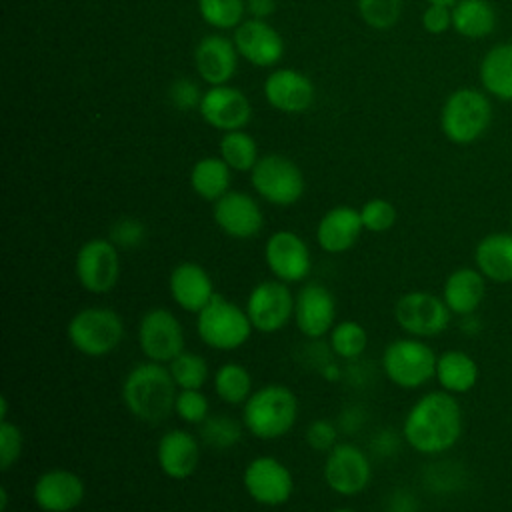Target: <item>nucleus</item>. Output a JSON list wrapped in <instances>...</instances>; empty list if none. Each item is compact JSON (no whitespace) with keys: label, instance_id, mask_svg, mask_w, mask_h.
Returning <instances> with one entry per match:
<instances>
[{"label":"nucleus","instance_id":"nucleus-19","mask_svg":"<svg viewBox=\"0 0 512 512\" xmlns=\"http://www.w3.org/2000/svg\"><path fill=\"white\" fill-rule=\"evenodd\" d=\"M168 292L172 302L190 314H198L214 296V282L208 270L192 260L178 262L168 276Z\"/></svg>","mask_w":512,"mask_h":512},{"label":"nucleus","instance_id":"nucleus-10","mask_svg":"<svg viewBox=\"0 0 512 512\" xmlns=\"http://www.w3.org/2000/svg\"><path fill=\"white\" fill-rule=\"evenodd\" d=\"M250 182L258 196L274 206H292L304 194V176L300 168L282 154L258 158L250 170Z\"/></svg>","mask_w":512,"mask_h":512},{"label":"nucleus","instance_id":"nucleus-14","mask_svg":"<svg viewBox=\"0 0 512 512\" xmlns=\"http://www.w3.org/2000/svg\"><path fill=\"white\" fill-rule=\"evenodd\" d=\"M242 486L256 504L276 508L292 498L294 476L282 460L262 454L246 464L242 472Z\"/></svg>","mask_w":512,"mask_h":512},{"label":"nucleus","instance_id":"nucleus-20","mask_svg":"<svg viewBox=\"0 0 512 512\" xmlns=\"http://www.w3.org/2000/svg\"><path fill=\"white\" fill-rule=\"evenodd\" d=\"M156 462L170 480L190 478L200 462V442L184 428L166 430L156 444Z\"/></svg>","mask_w":512,"mask_h":512},{"label":"nucleus","instance_id":"nucleus-7","mask_svg":"<svg viewBox=\"0 0 512 512\" xmlns=\"http://www.w3.org/2000/svg\"><path fill=\"white\" fill-rule=\"evenodd\" d=\"M438 354L422 338L402 336L386 344L382 352L384 376L402 390H416L428 384L436 372Z\"/></svg>","mask_w":512,"mask_h":512},{"label":"nucleus","instance_id":"nucleus-32","mask_svg":"<svg viewBox=\"0 0 512 512\" xmlns=\"http://www.w3.org/2000/svg\"><path fill=\"white\" fill-rule=\"evenodd\" d=\"M212 388L224 404L238 406L250 398L254 392V382L246 366L238 362H224L212 374Z\"/></svg>","mask_w":512,"mask_h":512},{"label":"nucleus","instance_id":"nucleus-29","mask_svg":"<svg viewBox=\"0 0 512 512\" xmlns=\"http://www.w3.org/2000/svg\"><path fill=\"white\" fill-rule=\"evenodd\" d=\"M478 78L488 96L512 102V42H498L486 50L478 66Z\"/></svg>","mask_w":512,"mask_h":512},{"label":"nucleus","instance_id":"nucleus-25","mask_svg":"<svg viewBox=\"0 0 512 512\" xmlns=\"http://www.w3.org/2000/svg\"><path fill=\"white\" fill-rule=\"evenodd\" d=\"M264 96L276 110L298 114L310 108L314 100V86L304 74L280 68L266 78Z\"/></svg>","mask_w":512,"mask_h":512},{"label":"nucleus","instance_id":"nucleus-43","mask_svg":"<svg viewBox=\"0 0 512 512\" xmlns=\"http://www.w3.org/2000/svg\"><path fill=\"white\" fill-rule=\"evenodd\" d=\"M306 444L316 452H330L338 444V422L330 418H316L306 426Z\"/></svg>","mask_w":512,"mask_h":512},{"label":"nucleus","instance_id":"nucleus-28","mask_svg":"<svg viewBox=\"0 0 512 512\" xmlns=\"http://www.w3.org/2000/svg\"><path fill=\"white\" fill-rule=\"evenodd\" d=\"M478 378H480V368L472 354L456 348H450L438 354L434 380L438 382L440 390L460 396L470 392L478 384Z\"/></svg>","mask_w":512,"mask_h":512},{"label":"nucleus","instance_id":"nucleus-2","mask_svg":"<svg viewBox=\"0 0 512 512\" xmlns=\"http://www.w3.org/2000/svg\"><path fill=\"white\" fill-rule=\"evenodd\" d=\"M178 386L166 364L144 360L128 370L120 396L126 410L144 424H160L174 412Z\"/></svg>","mask_w":512,"mask_h":512},{"label":"nucleus","instance_id":"nucleus-48","mask_svg":"<svg viewBox=\"0 0 512 512\" xmlns=\"http://www.w3.org/2000/svg\"><path fill=\"white\" fill-rule=\"evenodd\" d=\"M248 10L254 18H264L274 10V0H248Z\"/></svg>","mask_w":512,"mask_h":512},{"label":"nucleus","instance_id":"nucleus-15","mask_svg":"<svg viewBox=\"0 0 512 512\" xmlns=\"http://www.w3.org/2000/svg\"><path fill=\"white\" fill-rule=\"evenodd\" d=\"M264 264L272 278L284 284H300L312 272V254L300 234L276 230L264 244Z\"/></svg>","mask_w":512,"mask_h":512},{"label":"nucleus","instance_id":"nucleus-22","mask_svg":"<svg viewBox=\"0 0 512 512\" xmlns=\"http://www.w3.org/2000/svg\"><path fill=\"white\" fill-rule=\"evenodd\" d=\"M234 46L242 58L254 66H272L284 54L280 34L262 18L244 20L234 30Z\"/></svg>","mask_w":512,"mask_h":512},{"label":"nucleus","instance_id":"nucleus-31","mask_svg":"<svg viewBox=\"0 0 512 512\" xmlns=\"http://www.w3.org/2000/svg\"><path fill=\"white\" fill-rule=\"evenodd\" d=\"M192 190L208 202H216L230 192V166L216 156L200 158L190 172Z\"/></svg>","mask_w":512,"mask_h":512},{"label":"nucleus","instance_id":"nucleus-17","mask_svg":"<svg viewBox=\"0 0 512 512\" xmlns=\"http://www.w3.org/2000/svg\"><path fill=\"white\" fill-rule=\"evenodd\" d=\"M84 496V480L68 468H48L32 484V500L40 512H74Z\"/></svg>","mask_w":512,"mask_h":512},{"label":"nucleus","instance_id":"nucleus-41","mask_svg":"<svg viewBox=\"0 0 512 512\" xmlns=\"http://www.w3.org/2000/svg\"><path fill=\"white\" fill-rule=\"evenodd\" d=\"M108 238L118 250H136L146 240V226L138 218L124 216L110 226Z\"/></svg>","mask_w":512,"mask_h":512},{"label":"nucleus","instance_id":"nucleus-49","mask_svg":"<svg viewBox=\"0 0 512 512\" xmlns=\"http://www.w3.org/2000/svg\"><path fill=\"white\" fill-rule=\"evenodd\" d=\"M8 510V490L6 486L0 488V512H6Z\"/></svg>","mask_w":512,"mask_h":512},{"label":"nucleus","instance_id":"nucleus-40","mask_svg":"<svg viewBox=\"0 0 512 512\" xmlns=\"http://www.w3.org/2000/svg\"><path fill=\"white\" fill-rule=\"evenodd\" d=\"M174 414L186 424L200 426L210 416V400L202 390H178Z\"/></svg>","mask_w":512,"mask_h":512},{"label":"nucleus","instance_id":"nucleus-46","mask_svg":"<svg viewBox=\"0 0 512 512\" xmlns=\"http://www.w3.org/2000/svg\"><path fill=\"white\" fill-rule=\"evenodd\" d=\"M396 434L394 432H390V430H380L374 438H372V450H374V454H378V456H388V454H392L394 450H396V446H398V440L400 438H394Z\"/></svg>","mask_w":512,"mask_h":512},{"label":"nucleus","instance_id":"nucleus-27","mask_svg":"<svg viewBox=\"0 0 512 512\" xmlns=\"http://www.w3.org/2000/svg\"><path fill=\"white\" fill-rule=\"evenodd\" d=\"M474 266L492 284H512V232H490L474 246Z\"/></svg>","mask_w":512,"mask_h":512},{"label":"nucleus","instance_id":"nucleus-51","mask_svg":"<svg viewBox=\"0 0 512 512\" xmlns=\"http://www.w3.org/2000/svg\"><path fill=\"white\" fill-rule=\"evenodd\" d=\"M330 512H356V510H352V508H346V506H342V508H334V510H330Z\"/></svg>","mask_w":512,"mask_h":512},{"label":"nucleus","instance_id":"nucleus-4","mask_svg":"<svg viewBox=\"0 0 512 512\" xmlns=\"http://www.w3.org/2000/svg\"><path fill=\"white\" fill-rule=\"evenodd\" d=\"M492 122V104L484 90L458 88L448 94L440 110L442 134L458 146L480 140Z\"/></svg>","mask_w":512,"mask_h":512},{"label":"nucleus","instance_id":"nucleus-9","mask_svg":"<svg viewBox=\"0 0 512 512\" xmlns=\"http://www.w3.org/2000/svg\"><path fill=\"white\" fill-rule=\"evenodd\" d=\"M136 342L146 360L170 364L186 348L182 322L168 308H150L142 314L136 328Z\"/></svg>","mask_w":512,"mask_h":512},{"label":"nucleus","instance_id":"nucleus-33","mask_svg":"<svg viewBox=\"0 0 512 512\" xmlns=\"http://www.w3.org/2000/svg\"><path fill=\"white\" fill-rule=\"evenodd\" d=\"M328 348L336 358L354 362L368 348V332L356 320H340L328 334Z\"/></svg>","mask_w":512,"mask_h":512},{"label":"nucleus","instance_id":"nucleus-38","mask_svg":"<svg viewBox=\"0 0 512 512\" xmlns=\"http://www.w3.org/2000/svg\"><path fill=\"white\" fill-rule=\"evenodd\" d=\"M362 20L378 30L394 26L402 14V0H358Z\"/></svg>","mask_w":512,"mask_h":512},{"label":"nucleus","instance_id":"nucleus-45","mask_svg":"<svg viewBox=\"0 0 512 512\" xmlns=\"http://www.w3.org/2000/svg\"><path fill=\"white\" fill-rule=\"evenodd\" d=\"M422 26L430 34H444L452 28V6L428 4L422 14Z\"/></svg>","mask_w":512,"mask_h":512},{"label":"nucleus","instance_id":"nucleus-37","mask_svg":"<svg viewBox=\"0 0 512 512\" xmlns=\"http://www.w3.org/2000/svg\"><path fill=\"white\" fill-rule=\"evenodd\" d=\"M198 10L214 28H236L242 24L244 0H198Z\"/></svg>","mask_w":512,"mask_h":512},{"label":"nucleus","instance_id":"nucleus-3","mask_svg":"<svg viewBox=\"0 0 512 512\" xmlns=\"http://www.w3.org/2000/svg\"><path fill=\"white\" fill-rule=\"evenodd\" d=\"M298 396L286 384H264L242 404V424L256 440H278L298 422Z\"/></svg>","mask_w":512,"mask_h":512},{"label":"nucleus","instance_id":"nucleus-5","mask_svg":"<svg viewBox=\"0 0 512 512\" xmlns=\"http://www.w3.org/2000/svg\"><path fill=\"white\" fill-rule=\"evenodd\" d=\"M254 328L246 314L236 302L218 294L196 314V334L204 346L216 352H234L242 348Z\"/></svg>","mask_w":512,"mask_h":512},{"label":"nucleus","instance_id":"nucleus-52","mask_svg":"<svg viewBox=\"0 0 512 512\" xmlns=\"http://www.w3.org/2000/svg\"><path fill=\"white\" fill-rule=\"evenodd\" d=\"M510 232H512V214H510Z\"/></svg>","mask_w":512,"mask_h":512},{"label":"nucleus","instance_id":"nucleus-44","mask_svg":"<svg viewBox=\"0 0 512 512\" xmlns=\"http://www.w3.org/2000/svg\"><path fill=\"white\" fill-rule=\"evenodd\" d=\"M170 102L174 108L186 112L190 108H194L196 104L200 106V100H202V94L198 92L196 84H192L188 78H180L176 80L172 86H170Z\"/></svg>","mask_w":512,"mask_h":512},{"label":"nucleus","instance_id":"nucleus-21","mask_svg":"<svg viewBox=\"0 0 512 512\" xmlns=\"http://www.w3.org/2000/svg\"><path fill=\"white\" fill-rule=\"evenodd\" d=\"M250 112L248 98L238 88L226 84L212 86L200 100L202 118L224 132L244 128L250 120Z\"/></svg>","mask_w":512,"mask_h":512},{"label":"nucleus","instance_id":"nucleus-47","mask_svg":"<svg viewBox=\"0 0 512 512\" xmlns=\"http://www.w3.org/2000/svg\"><path fill=\"white\" fill-rule=\"evenodd\" d=\"M414 498L408 492H396L388 500V512H414Z\"/></svg>","mask_w":512,"mask_h":512},{"label":"nucleus","instance_id":"nucleus-26","mask_svg":"<svg viewBox=\"0 0 512 512\" xmlns=\"http://www.w3.org/2000/svg\"><path fill=\"white\" fill-rule=\"evenodd\" d=\"M236 46L224 36H204L194 52V62L202 80L212 86L226 84L236 72Z\"/></svg>","mask_w":512,"mask_h":512},{"label":"nucleus","instance_id":"nucleus-12","mask_svg":"<svg viewBox=\"0 0 512 512\" xmlns=\"http://www.w3.org/2000/svg\"><path fill=\"white\" fill-rule=\"evenodd\" d=\"M246 314L260 334H276L294 320V294L290 284L276 278L252 286L246 298Z\"/></svg>","mask_w":512,"mask_h":512},{"label":"nucleus","instance_id":"nucleus-11","mask_svg":"<svg viewBox=\"0 0 512 512\" xmlns=\"http://www.w3.org/2000/svg\"><path fill=\"white\" fill-rule=\"evenodd\" d=\"M322 476L334 494L344 498L358 496L372 482L370 456L352 442H338L330 452H326Z\"/></svg>","mask_w":512,"mask_h":512},{"label":"nucleus","instance_id":"nucleus-23","mask_svg":"<svg viewBox=\"0 0 512 512\" xmlns=\"http://www.w3.org/2000/svg\"><path fill=\"white\" fill-rule=\"evenodd\" d=\"M360 210L352 206L330 208L316 226V242L326 254H344L354 248L362 234Z\"/></svg>","mask_w":512,"mask_h":512},{"label":"nucleus","instance_id":"nucleus-34","mask_svg":"<svg viewBox=\"0 0 512 512\" xmlns=\"http://www.w3.org/2000/svg\"><path fill=\"white\" fill-rule=\"evenodd\" d=\"M166 366L178 390H202L210 378L208 362L198 352L184 350Z\"/></svg>","mask_w":512,"mask_h":512},{"label":"nucleus","instance_id":"nucleus-16","mask_svg":"<svg viewBox=\"0 0 512 512\" xmlns=\"http://www.w3.org/2000/svg\"><path fill=\"white\" fill-rule=\"evenodd\" d=\"M294 324L310 340H318L336 324V298L320 282H304L294 294Z\"/></svg>","mask_w":512,"mask_h":512},{"label":"nucleus","instance_id":"nucleus-1","mask_svg":"<svg viewBox=\"0 0 512 512\" xmlns=\"http://www.w3.org/2000/svg\"><path fill=\"white\" fill-rule=\"evenodd\" d=\"M464 430V414L458 396L430 390L418 396L402 422V440L422 456H438L452 450Z\"/></svg>","mask_w":512,"mask_h":512},{"label":"nucleus","instance_id":"nucleus-30","mask_svg":"<svg viewBox=\"0 0 512 512\" xmlns=\"http://www.w3.org/2000/svg\"><path fill=\"white\" fill-rule=\"evenodd\" d=\"M498 16L488 0H458L452 6V28L456 34L480 40L496 30Z\"/></svg>","mask_w":512,"mask_h":512},{"label":"nucleus","instance_id":"nucleus-6","mask_svg":"<svg viewBox=\"0 0 512 512\" xmlns=\"http://www.w3.org/2000/svg\"><path fill=\"white\" fill-rule=\"evenodd\" d=\"M66 336L82 356L102 358L122 344L124 320L110 306H86L68 320Z\"/></svg>","mask_w":512,"mask_h":512},{"label":"nucleus","instance_id":"nucleus-35","mask_svg":"<svg viewBox=\"0 0 512 512\" xmlns=\"http://www.w3.org/2000/svg\"><path fill=\"white\" fill-rule=\"evenodd\" d=\"M244 424L228 414H210L200 426V440L214 450H228L242 440Z\"/></svg>","mask_w":512,"mask_h":512},{"label":"nucleus","instance_id":"nucleus-13","mask_svg":"<svg viewBox=\"0 0 512 512\" xmlns=\"http://www.w3.org/2000/svg\"><path fill=\"white\" fill-rule=\"evenodd\" d=\"M78 284L90 294H108L120 278V250L110 238L86 240L74 256Z\"/></svg>","mask_w":512,"mask_h":512},{"label":"nucleus","instance_id":"nucleus-39","mask_svg":"<svg viewBox=\"0 0 512 512\" xmlns=\"http://www.w3.org/2000/svg\"><path fill=\"white\" fill-rule=\"evenodd\" d=\"M360 218H362L364 230H368L372 234H384L396 224L398 212L392 202H388L384 198H372L362 204Z\"/></svg>","mask_w":512,"mask_h":512},{"label":"nucleus","instance_id":"nucleus-24","mask_svg":"<svg viewBox=\"0 0 512 512\" xmlns=\"http://www.w3.org/2000/svg\"><path fill=\"white\" fill-rule=\"evenodd\" d=\"M488 280L476 266H460L452 270L442 284V300L452 316H472L484 302Z\"/></svg>","mask_w":512,"mask_h":512},{"label":"nucleus","instance_id":"nucleus-36","mask_svg":"<svg viewBox=\"0 0 512 512\" xmlns=\"http://www.w3.org/2000/svg\"><path fill=\"white\" fill-rule=\"evenodd\" d=\"M220 158L238 172H248L258 162V148L250 134L242 130H230L220 140Z\"/></svg>","mask_w":512,"mask_h":512},{"label":"nucleus","instance_id":"nucleus-18","mask_svg":"<svg viewBox=\"0 0 512 512\" xmlns=\"http://www.w3.org/2000/svg\"><path fill=\"white\" fill-rule=\"evenodd\" d=\"M212 216L216 226L236 240H250L264 228V214L246 192H226L214 202Z\"/></svg>","mask_w":512,"mask_h":512},{"label":"nucleus","instance_id":"nucleus-8","mask_svg":"<svg viewBox=\"0 0 512 512\" xmlns=\"http://www.w3.org/2000/svg\"><path fill=\"white\" fill-rule=\"evenodd\" d=\"M394 320L406 336L426 340L448 328L452 312L444 304L442 296L428 290H410L396 300Z\"/></svg>","mask_w":512,"mask_h":512},{"label":"nucleus","instance_id":"nucleus-50","mask_svg":"<svg viewBox=\"0 0 512 512\" xmlns=\"http://www.w3.org/2000/svg\"><path fill=\"white\" fill-rule=\"evenodd\" d=\"M428 4H444V6H454L458 0H426Z\"/></svg>","mask_w":512,"mask_h":512},{"label":"nucleus","instance_id":"nucleus-42","mask_svg":"<svg viewBox=\"0 0 512 512\" xmlns=\"http://www.w3.org/2000/svg\"><path fill=\"white\" fill-rule=\"evenodd\" d=\"M24 436L18 424L0 420V470H10L22 456Z\"/></svg>","mask_w":512,"mask_h":512}]
</instances>
